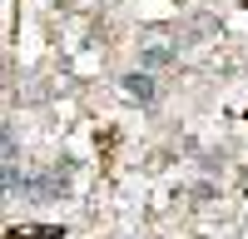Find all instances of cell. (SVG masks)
Listing matches in <instances>:
<instances>
[{"label": "cell", "instance_id": "7a4b0ae2", "mask_svg": "<svg viewBox=\"0 0 248 239\" xmlns=\"http://www.w3.org/2000/svg\"><path fill=\"white\" fill-rule=\"evenodd\" d=\"M124 95H129V100H144V105H149V100L159 95V90H154V75H149V70H134V75H124Z\"/></svg>", "mask_w": 248, "mask_h": 239}, {"label": "cell", "instance_id": "6da1fadb", "mask_svg": "<svg viewBox=\"0 0 248 239\" xmlns=\"http://www.w3.org/2000/svg\"><path fill=\"white\" fill-rule=\"evenodd\" d=\"M174 60H179V50H174V40H164V30H154L139 45V65L144 70H164V65H174Z\"/></svg>", "mask_w": 248, "mask_h": 239}]
</instances>
